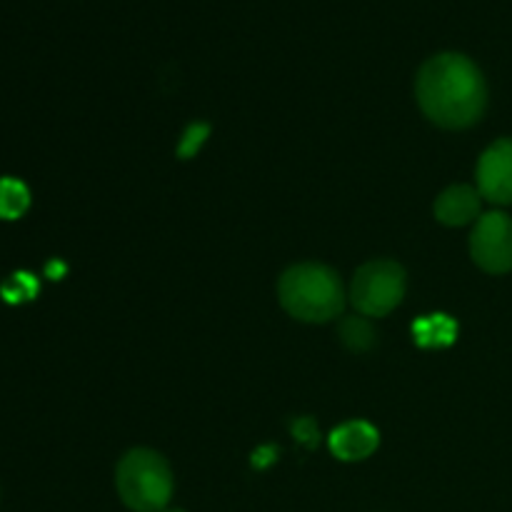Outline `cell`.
<instances>
[{
  "label": "cell",
  "mask_w": 512,
  "mask_h": 512,
  "mask_svg": "<svg viewBox=\"0 0 512 512\" xmlns=\"http://www.w3.org/2000/svg\"><path fill=\"white\" fill-rule=\"evenodd\" d=\"M405 295V270L395 260H370L355 273L350 303L360 315L383 318L400 305Z\"/></svg>",
  "instance_id": "277c9868"
},
{
  "label": "cell",
  "mask_w": 512,
  "mask_h": 512,
  "mask_svg": "<svg viewBox=\"0 0 512 512\" xmlns=\"http://www.w3.org/2000/svg\"><path fill=\"white\" fill-rule=\"evenodd\" d=\"M340 340H343L353 353H368L375 345L373 325L365 318H358V315L343 320V323H340Z\"/></svg>",
  "instance_id": "8fae6325"
},
{
  "label": "cell",
  "mask_w": 512,
  "mask_h": 512,
  "mask_svg": "<svg viewBox=\"0 0 512 512\" xmlns=\"http://www.w3.org/2000/svg\"><path fill=\"white\" fill-rule=\"evenodd\" d=\"M163 512H185V510H180V508H170V510H168V508H165Z\"/></svg>",
  "instance_id": "9a60e30c"
},
{
  "label": "cell",
  "mask_w": 512,
  "mask_h": 512,
  "mask_svg": "<svg viewBox=\"0 0 512 512\" xmlns=\"http://www.w3.org/2000/svg\"><path fill=\"white\" fill-rule=\"evenodd\" d=\"M205 135H208V128H205V125H193V128L185 133L183 143H180V155L190 158V155L200 148V143L205 140Z\"/></svg>",
  "instance_id": "5bb4252c"
},
{
  "label": "cell",
  "mask_w": 512,
  "mask_h": 512,
  "mask_svg": "<svg viewBox=\"0 0 512 512\" xmlns=\"http://www.w3.org/2000/svg\"><path fill=\"white\" fill-rule=\"evenodd\" d=\"M30 193L18 178H0V220H15L28 210Z\"/></svg>",
  "instance_id": "30bf717a"
},
{
  "label": "cell",
  "mask_w": 512,
  "mask_h": 512,
  "mask_svg": "<svg viewBox=\"0 0 512 512\" xmlns=\"http://www.w3.org/2000/svg\"><path fill=\"white\" fill-rule=\"evenodd\" d=\"M115 488L130 510L163 512L173 498V470L155 450L135 448L118 463Z\"/></svg>",
  "instance_id": "3957f363"
},
{
  "label": "cell",
  "mask_w": 512,
  "mask_h": 512,
  "mask_svg": "<svg viewBox=\"0 0 512 512\" xmlns=\"http://www.w3.org/2000/svg\"><path fill=\"white\" fill-rule=\"evenodd\" d=\"M413 335L423 348H448L458 338V325L448 315H425L413 325Z\"/></svg>",
  "instance_id": "9c48e42d"
},
{
  "label": "cell",
  "mask_w": 512,
  "mask_h": 512,
  "mask_svg": "<svg viewBox=\"0 0 512 512\" xmlns=\"http://www.w3.org/2000/svg\"><path fill=\"white\" fill-rule=\"evenodd\" d=\"M293 433L305 448H315L318 445V425L313 423V418H300L298 423H293Z\"/></svg>",
  "instance_id": "4fadbf2b"
},
{
  "label": "cell",
  "mask_w": 512,
  "mask_h": 512,
  "mask_svg": "<svg viewBox=\"0 0 512 512\" xmlns=\"http://www.w3.org/2000/svg\"><path fill=\"white\" fill-rule=\"evenodd\" d=\"M480 198L483 195L473 185H450L435 200V218L443 225H450V228L473 223L480 215Z\"/></svg>",
  "instance_id": "ba28073f"
},
{
  "label": "cell",
  "mask_w": 512,
  "mask_h": 512,
  "mask_svg": "<svg viewBox=\"0 0 512 512\" xmlns=\"http://www.w3.org/2000/svg\"><path fill=\"white\" fill-rule=\"evenodd\" d=\"M283 308L305 323H328L345 308V290L328 265L300 263L283 273L278 285Z\"/></svg>",
  "instance_id": "7a4b0ae2"
},
{
  "label": "cell",
  "mask_w": 512,
  "mask_h": 512,
  "mask_svg": "<svg viewBox=\"0 0 512 512\" xmlns=\"http://www.w3.org/2000/svg\"><path fill=\"white\" fill-rule=\"evenodd\" d=\"M470 255L485 273L503 275L512 270V218L508 213H485L470 235Z\"/></svg>",
  "instance_id": "5b68a950"
},
{
  "label": "cell",
  "mask_w": 512,
  "mask_h": 512,
  "mask_svg": "<svg viewBox=\"0 0 512 512\" xmlns=\"http://www.w3.org/2000/svg\"><path fill=\"white\" fill-rule=\"evenodd\" d=\"M418 103L435 125L463 130L478 123L488 105V85L463 53H440L418 73Z\"/></svg>",
  "instance_id": "6da1fadb"
},
{
  "label": "cell",
  "mask_w": 512,
  "mask_h": 512,
  "mask_svg": "<svg viewBox=\"0 0 512 512\" xmlns=\"http://www.w3.org/2000/svg\"><path fill=\"white\" fill-rule=\"evenodd\" d=\"M35 290H38V285H35L33 275L18 273V275H13V278H10L8 283L3 285V298L10 300V303H18V300H30V298H33Z\"/></svg>",
  "instance_id": "7c38bea8"
},
{
  "label": "cell",
  "mask_w": 512,
  "mask_h": 512,
  "mask_svg": "<svg viewBox=\"0 0 512 512\" xmlns=\"http://www.w3.org/2000/svg\"><path fill=\"white\" fill-rule=\"evenodd\" d=\"M380 433L365 420H353V423L340 425L338 430L330 433V450L335 458L345 460V463H355V460H365L378 450Z\"/></svg>",
  "instance_id": "52a82bcc"
},
{
  "label": "cell",
  "mask_w": 512,
  "mask_h": 512,
  "mask_svg": "<svg viewBox=\"0 0 512 512\" xmlns=\"http://www.w3.org/2000/svg\"><path fill=\"white\" fill-rule=\"evenodd\" d=\"M478 190L495 205H512V138H500L480 155Z\"/></svg>",
  "instance_id": "8992f818"
}]
</instances>
